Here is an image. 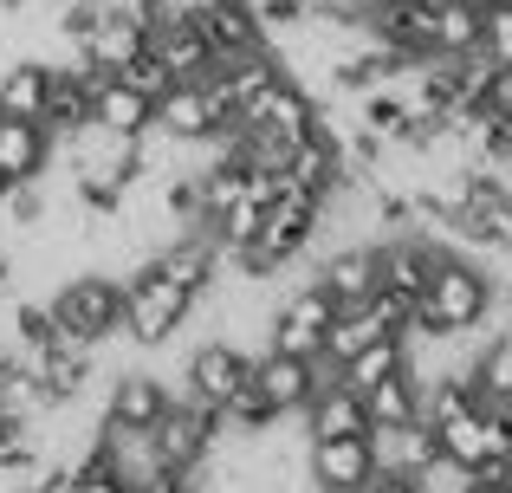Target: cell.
I'll list each match as a JSON object with an SVG mask.
<instances>
[{
  "label": "cell",
  "instance_id": "cell-24",
  "mask_svg": "<svg viewBox=\"0 0 512 493\" xmlns=\"http://www.w3.org/2000/svg\"><path fill=\"white\" fill-rule=\"evenodd\" d=\"M480 52V0H435V59Z\"/></svg>",
  "mask_w": 512,
  "mask_h": 493
},
{
  "label": "cell",
  "instance_id": "cell-2",
  "mask_svg": "<svg viewBox=\"0 0 512 493\" xmlns=\"http://www.w3.org/2000/svg\"><path fill=\"white\" fill-rule=\"evenodd\" d=\"M188 312H195V292L175 286L169 273H156V260H137L124 279V338L137 344V351H163L175 331L188 325Z\"/></svg>",
  "mask_w": 512,
  "mask_h": 493
},
{
  "label": "cell",
  "instance_id": "cell-22",
  "mask_svg": "<svg viewBox=\"0 0 512 493\" xmlns=\"http://www.w3.org/2000/svg\"><path fill=\"white\" fill-rule=\"evenodd\" d=\"M318 286L338 299V312L344 305H363L376 292V247H338L325 266H318Z\"/></svg>",
  "mask_w": 512,
  "mask_h": 493
},
{
  "label": "cell",
  "instance_id": "cell-8",
  "mask_svg": "<svg viewBox=\"0 0 512 493\" xmlns=\"http://www.w3.org/2000/svg\"><path fill=\"white\" fill-rule=\"evenodd\" d=\"M312 124H318V98L292 72L273 78V85H266L260 98L240 111V130H253V137H279V143H299Z\"/></svg>",
  "mask_w": 512,
  "mask_h": 493
},
{
  "label": "cell",
  "instance_id": "cell-17",
  "mask_svg": "<svg viewBox=\"0 0 512 493\" xmlns=\"http://www.w3.org/2000/svg\"><path fill=\"white\" fill-rule=\"evenodd\" d=\"M52 156H59V143L46 137V124H39V117H0V169H7L13 182L46 176Z\"/></svg>",
  "mask_w": 512,
  "mask_h": 493
},
{
  "label": "cell",
  "instance_id": "cell-18",
  "mask_svg": "<svg viewBox=\"0 0 512 493\" xmlns=\"http://www.w3.org/2000/svg\"><path fill=\"white\" fill-rule=\"evenodd\" d=\"M363 416H370V429H402V422H415L422 416V377H415L409 364L389 370L383 383L363 390Z\"/></svg>",
  "mask_w": 512,
  "mask_h": 493
},
{
  "label": "cell",
  "instance_id": "cell-34",
  "mask_svg": "<svg viewBox=\"0 0 512 493\" xmlns=\"http://www.w3.org/2000/svg\"><path fill=\"white\" fill-rule=\"evenodd\" d=\"M7 279H13V260H7V253H0V292H7Z\"/></svg>",
  "mask_w": 512,
  "mask_h": 493
},
{
  "label": "cell",
  "instance_id": "cell-21",
  "mask_svg": "<svg viewBox=\"0 0 512 493\" xmlns=\"http://www.w3.org/2000/svg\"><path fill=\"white\" fill-rule=\"evenodd\" d=\"M91 117H98L104 130H124V137H143L150 130V117H156V104L143 98L137 85H124V78H104V85H91Z\"/></svg>",
  "mask_w": 512,
  "mask_h": 493
},
{
  "label": "cell",
  "instance_id": "cell-25",
  "mask_svg": "<svg viewBox=\"0 0 512 493\" xmlns=\"http://www.w3.org/2000/svg\"><path fill=\"white\" fill-rule=\"evenodd\" d=\"M435 442H441V461H454V468L487 461V416H480V403L448 416V422H435Z\"/></svg>",
  "mask_w": 512,
  "mask_h": 493
},
{
  "label": "cell",
  "instance_id": "cell-30",
  "mask_svg": "<svg viewBox=\"0 0 512 493\" xmlns=\"http://www.w3.org/2000/svg\"><path fill=\"white\" fill-rule=\"evenodd\" d=\"M117 78H124V85H137V91H143L150 104H156V98H163V91L175 85V72H169L163 59H156V52H137V59H130V65H124Z\"/></svg>",
  "mask_w": 512,
  "mask_h": 493
},
{
  "label": "cell",
  "instance_id": "cell-16",
  "mask_svg": "<svg viewBox=\"0 0 512 493\" xmlns=\"http://www.w3.org/2000/svg\"><path fill=\"white\" fill-rule=\"evenodd\" d=\"M169 383L156 377V370H117L111 377V403H104V422H117V429H150L156 416L169 409Z\"/></svg>",
  "mask_w": 512,
  "mask_h": 493
},
{
  "label": "cell",
  "instance_id": "cell-19",
  "mask_svg": "<svg viewBox=\"0 0 512 493\" xmlns=\"http://www.w3.org/2000/svg\"><path fill=\"white\" fill-rule=\"evenodd\" d=\"M150 52L169 65L175 78H208L214 65H221V59L208 52V39L195 33V20H188V13H175L169 26H156V33H150Z\"/></svg>",
  "mask_w": 512,
  "mask_h": 493
},
{
  "label": "cell",
  "instance_id": "cell-5",
  "mask_svg": "<svg viewBox=\"0 0 512 493\" xmlns=\"http://www.w3.org/2000/svg\"><path fill=\"white\" fill-rule=\"evenodd\" d=\"M331 318H338V299H331L325 286H299L286 292V299L266 312V351H286V357H318L325 351V331Z\"/></svg>",
  "mask_w": 512,
  "mask_h": 493
},
{
  "label": "cell",
  "instance_id": "cell-12",
  "mask_svg": "<svg viewBox=\"0 0 512 493\" xmlns=\"http://www.w3.org/2000/svg\"><path fill=\"white\" fill-rule=\"evenodd\" d=\"M72 52L91 65V72H124L137 52H150V26L130 13V0H111V13H104V20L91 26V33L78 39Z\"/></svg>",
  "mask_w": 512,
  "mask_h": 493
},
{
  "label": "cell",
  "instance_id": "cell-26",
  "mask_svg": "<svg viewBox=\"0 0 512 493\" xmlns=\"http://www.w3.org/2000/svg\"><path fill=\"white\" fill-rule=\"evenodd\" d=\"M402 364H409V344H402V338H370L357 357H344V364H338V377L363 396L370 383H383L389 370H402Z\"/></svg>",
  "mask_w": 512,
  "mask_h": 493
},
{
  "label": "cell",
  "instance_id": "cell-31",
  "mask_svg": "<svg viewBox=\"0 0 512 493\" xmlns=\"http://www.w3.org/2000/svg\"><path fill=\"white\" fill-rule=\"evenodd\" d=\"M487 111L493 117H512V65H493V78H487Z\"/></svg>",
  "mask_w": 512,
  "mask_h": 493
},
{
  "label": "cell",
  "instance_id": "cell-36",
  "mask_svg": "<svg viewBox=\"0 0 512 493\" xmlns=\"http://www.w3.org/2000/svg\"><path fill=\"white\" fill-rule=\"evenodd\" d=\"M370 7H396V0H370Z\"/></svg>",
  "mask_w": 512,
  "mask_h": 493
},
{
  "label": "cell",
  "instance_id": "cell-7",
  "mask_svg": "<svg viewBox=\"0 0 512 493\" xmlns=\"http://www.w3.org/2000/svg\"><path fill=\"white\" fill-rule=\"evenodd\" d=\"M331 377H338V364H325V357H286V351L253 357V390L279 409V422L305 416V403L318 396V383H331Z\"/></svg>",
  "mask_w": 512,
  "mask_h": 493
},
{
  "label": "cell",
  "instance_id": "cell-15",
  "mask_svg": "<svg viewBox=\"0 0 512 493\" xmlns=\"http://www.w3.org/2000/svg\"><path fill=\"white\" fill-rule=\"evenodd\" d=\"M150 260H156V273H169L175 286H188V292L201 299V292L214 286V273H221V241H214V234L195 221V228L175 234V241H169L163 253H150Z\"/></svg>",
  "mask_w": 512,
  "mask_h": 493
},
{
  "label": "cell",
  "instance_id": "cell-3",
  "mask_svg": "<svg viewBox=\"0 0 512 493\" xmlns=\"http://www.w3.org/2000/svg\"><path fill=\"white\" fill-rule=\"evenodd\" d=\"M52 318H59V325H72V331H85L91 344L124 338V279H111L104 266L72 273L59 286V299H52Z\"/></svg>",
  "mask_w": 512,
  "mask_h": 493
},
{
  "label": "cell",
  "instance_id": "cell-9",
  "mask_svg": "<svg viewBox=\"0 0 512 493\" xmlns=\"http://www.w3.org/2000/svg\"><path fill=\"white\" fill-rule=\"evenodd\" d=\"M188 20L195 33L208 39L214 59H240V52H260L266 46V26L247 0H188Z\"/></svg>",
  "mask_w": 512,
  "mask_h": 493
},
{
  "label": "cell",
  "instance_id": "cell-10",
  "mask_svg": "<svg viewBox=\"0 0 512 493\" xmlns=\"http://www.w3.org/2000/svg\"><path fill=\"white\" fill-rule=\"evenodd\" d=\"M163 137H182V143H201L214 137L221 124H234V117H221V104H214L208 78H175V85L156 98V117H150Z\"/></svg>",
  "mask_w": 512,
  "mask_h": 493
},
{
  "label": "cell",
  "instance_id": "cell-1",
  "mask_svg": "<svg viewBox=\"0 0 512 493\" xmlns=\"http://www.w3.org/2000/svg\"><path fill=\"white\" fill-rule=\"evenodd\" d=\"M493 292H500V279H493L474 253L441 247L435 253V273H428V286H422V299H415V305H422L441 331L461 338V331H474V325H487V318H493Z\"/></svg>",
  "mask_w": 512,
  "mask_h": 493
},
{
  "label": "cell",
  "instance_id": "cell-27",
  "mask_svg": "<svg viewBox=\"0 0 512 493\" xmlns=\"http://www.w3.org/2000/svg\"><path fill=\"white\" fill-rule=\"evenodd\" d=\"M467 377H474L480 403H512V331H493L487 351L467 364Z\"/></svg>",
  "mask_w": 512,
  "mask_h": 493
},
{
  "label": "cell",
  "instance_id": "cell-35",
  "mask_svg": "<svg viewBox=\"0 0 512 493\" xmlns=\"http://www.w3.org/2000/svg\"><path fill=\"white\" fill-rule=\"evenodd\" d=\"M7 189H13V176H7V169H0V202H7Z\"/></svg>",
  "mask_w": 512,
  "mask_h": 493
},
{
  "label": "cell",
  "instance_id": "cell-28",
  "mask_svg": "<svg viewBox=\"0 0 512 493\" xmlns=\"http://www.w3.org/2000/svg\"><path fill=\"white\" fill-rule=\"evenodd\" d=\"M72 493H137V481L124 474V461L104 442H91L85 455H72Z\"/></svg>",
  "mask_w": 512,
  "mask_h": 493
},
{
  "label": "cell",
  "instance_id": "cell-11",
  "mask_svg": "<svg viewBox=\"0 0 512 493\" xmlns=\"http://www.w3.org/2000/svg\"><path fill=\"white\" fill-rule=\"evenodd\" d=\"M312 481L318 493H363L376 481V448L370 429L363 435H318L312 442Z\"/></svg>",
  "mask_w": 512,
  "mask_h": 493
},
{
  "label": "cell",
  "instance_id": "cell-20",
  "mask_svg": "<svg viewBox=\"0 0 512 493\" xmlns=\"http://www.w3.org/2000/svg\"><path fill=\"white\" fill-rule=\"evenodd\" d=\"M305 429H312V442H318V435H363V429H370V416H363V396L350 390L344 377L318 383V396L305 403Z\"/></svg>",
  "mask_w": 512,
  "mask_h": 493
},
{
  "label": "cell",
  "instance_id": "cell-13",
  "mask_svg": "<svg viewBox=\"0 0 512 493\" xmlns=\"http://www.w3.org/2000/svg\"><path fill=\"white\" fill-rule=\"evenodd\" d=\"M39 124H46L52 143H65L72 130L91 124V78H85V65H78V52L46 65V111H39Z\"/></svg>",
  "mask_w": 512,
  "mask_h": 493
},
{
  "label": "cell",
  "instance_id": "cell-6",
  "mask_svg": "<svg viewBox=\"0 0 512 493\" xmlns=\"http://www.w3.org/2000/svg\"><path fill=\"white\" fill-rule=\"evenodd\" d=\"M247 377H253V357L227 338H208L182 357V390L175 396H188V403H201V409H221Z\"/></svg>",
  "mask_w": 512,
  "mask_h": 493
},
{
  "label": "cell",
  "instance_id": "cell-4",
  "mask_svg": "<svg viewBox=\"0 0 512 493\" xmlns=\"http://www.w3.org/2000/svg\"><path fill=\"white\" fill-rule=\"evenodd\" d=\"M214 448H221L214 442V409L188 403V396H169V409L150 422V455L163 474H195Z\"/></svg>",
  "mask_w": 512,
  "mask_h": 493
},
{
  "label": "cell",
  "instance_id": "cell-32",
  "mask_svg": "<svg viewBox=\"0 0 512 493\" xmlns=\"http://www.w3.org/2000/svg\"><path fill=\"white\" fill-rule=\"evenodd\" d=\"M137 493H195V487H188V474H163V468H156V474L137 481Z\"/></svg>",
  "mask_w": 512,
  "mask_h": 493
},
{
  "label": "cell",
  "instance_id": "cell-33",
  "mask_svg": "<svg viewBox=\"0 0 512 493\" xmlns=\"http://www.w3.org/2000/svg\"><path fill=\"white\" fill-rule=\"evenodd\" d=\"M363 493H422V481H409V474H376Z\"/></svg>",
  "mask_w": 512,
  "mask_h": 493
},
{
  "label": "cell",
  "instance_id": "cell-23",
  "mask_svg": "<svg viewBox=\"0 0 512 493\" xmlns=\"http://www.w3.org/2000/svg\"><path fill=\"white\" fill-rule=\"evenodd\" d=\"M46 65L52 59H33V52L0 65V117H39L46 111Z\"/></svg>",
  "mask_w": 512,
  "mask_h": 493
},
{
  "label": "cell",
  "instance_id": "cell-29",
  "mask_svg": "<svg viewBox=\"0 0 512 493\" xmlns=\"http://www.w3.org/2000/svg\"><path fill=\"white\" fill-rule=\"evenodd\" d=\"M480 52L493 65H512V0H480Z\"/></svg>",
  "mask_w": 512,
  "mask_h": 493
},
{
  "label": "cell",
  "instance_id": "cell-14",
  "mask_svg": "<svg viewBox=\"0 0 512 493\" xmlns=\"http://www.w3.org/2000/svg\"><path fill=\"white\" fill-rule=\"evenodd\" d=\"M370 448H376V474H428L441 461V442H435V422H402V429H370Z\"/></svg>",
  "mask_w": 512,
  "mask_h": 493
}]
</instances>
